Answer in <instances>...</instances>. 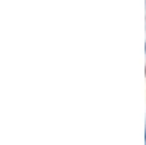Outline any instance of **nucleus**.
Instances as JSON below:
<instances>
[{
    "label": "nucleus",
    "mask_w": 146,
    "mask_h": 145,
    "mask_svg": "<svg viewBox=\"0 0 146 145\" xmlns=\"http://www.w3.org/2000/svg\"><path fill=\"white\" fill-rule=\"evenodd\" d=\"M145 50H146V44H145Z\"/></svg>",
    "instance_id": "1"
}]
</instances>
